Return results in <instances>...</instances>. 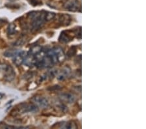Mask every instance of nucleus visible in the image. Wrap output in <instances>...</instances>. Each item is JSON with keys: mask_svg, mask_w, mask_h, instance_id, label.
<instances>
[{"mask_svg": "<svg viewBox=\"0 0 146 129\" xmlns=\"http://www.w3.org/2000/svg\"><path fill=\"white\" fill-rule=\"evenodd\" d=\"M38 111V108L34 103H21L12 112V115H16L19 113H27V112H34Z\"/></svg>", "mask_w": 146, "mask_h": 129, "instance_id": "obj_1", "label": "nucleus"}, {"mask_svg": "<svg viewBox=\"0 0 146 129\" xmlns=\"http://www.w3.org/2000/svg\"><path fill=\"white\" fill-rule=\"evenodd\" d=\"M0 73H3L4 79L8 82L13 80L16 76L13 68L7 63H0Z\"/></svg>", "mask_w": 146, "mask_h": 129, "instance_id": "obj_2", "label": "nucleus"}, {"mask_svg": "<svg viewBox=\"0 0 146 129\" xmlns=\"http://www.w3.org/2000/svg\"><path fill=\"white\" fill-rule=\"evenodd\" d=\"M74 35H75V33H74L72 30L64 31L61 33V35H60L59 41L61 42L67 43V42L72 41Z\"/></svg>", "mask_w": 146, "mask_h": 129, "instance_id": "obj_3", "label": "nucleus"}, {"mask_svg": "<svg viewBox=\"0 0 146 129\" xmlns=\"http://www.w3.org/2000/svg\"><path fill=\"white\" fill-rule=\"evenodd\" d=\"M33 103L36 104L37 106L42 108H46L48 106V101L46 98L41 96H36L32 99Z\"/></svg>", "mask_w": 146, "mask_h": 129, "instance_id": "obj_4", "label": "nucleus"}, {"mask_svg": "<svg viewBox=\"0 0 146 129\" xmlns=\"http://www.w3.org/2000/svg\"><path fill=\"white\" fill-rule=\"evenodd\" d=\"M28 55V54L25 51H21L19 52L16 56H14V59L13 61L14 63L16 64V66H20L23 63H24V59L25 58V57Z\"/></svg>", "mask_w": 146, "mask_h": 129, "instance_id": "obj_5", "label": "nucleus"}, {"mask_svg": "<svg viewBox=\"0 0 146 129\" xmlns=\"http://www.w3.org/2000/svg\"><path fill=\"white\" fill-rule=\"evenodd\" d=\"M60 98H61V100L64 102L71 103L75 101V97L71 94L69 93H62L61 96H60Z\"/></svg>", "mask_w": 146, "mask_h": 129, "instance_id": "obj_6", "label": "nucleus"}, {"mask_svg": "<svg viewBox=\"0 0 146 129\" xmlns=\"http://www.w3.org/2000/svg\"><path fill=\"white\" fill-rule=\"evenodd\" d=\"M59 22L62 25H68L71 22V17L68 15H62L59 19Z\"/></svg>", "mask_w": 146, "mask_h": 129, "instance_id": "obj_7", "label": "nucleus"}, {"mask_svg": "<svg viewBox=\"0 0 146 129\" xmlns=\"http://www.w3.org/2000/svg\"><path fill=\"white\" fill-rule=\"evenodd\" d=\"M36 61V60L35 58L33 57V55H27L25 57V58L24 59V61L25 64L28 67L33 66L34 64H35Z\"/></svg>", "mask_w": 146, "mask_h": 129, "instance_id": "obj_8", "label": "nucleus"}, {"mask_svg": "<svg viewBox=\"0 0 146 129\" xmlns=\"http://www.w3.org/2000/svg\"><path fill=\"white\" fill-rule=\"evenodd\" d=\"M53 51H54L56 56H57V60L59 61H62L64 59V54L62 50L59 48H55L53 50Z\"/></svg>", "mask_w": 146, "mask_h": 129, "instance_id": "obj_9", "label": "nucleus"}, {"mask_svg": "<svg viewBox=\"0 0 146 129\" xmlns=\"http://www.w3.org/2000/svg\"><path fill=\"white\" fill-rule=\"evenodd\" d=\"M66 8L70 11H76L78 9V5L75 2H70L66 3Z\"/></svg>", "mask_w": 146, "mask_h": 129, "instance_id": "obj_10", "label": "nucleus"}, {"mask_svg": "<svg viewBox=\"0 0 146 129\" xmlns=\"http://www.w3.org/2000/svg\"><path fill=\"white\" fill-rule=\"evenodd\" d=\"M18 51L16 50H8L4 52V55L7 57H14L18 54Z\"/></svg>", "mask_w": 146, "mask_h": 129, "instance_id": "obj_11", "label": "nucleus"}, {"mask_svg": "<svg viewBox=\"0 0 146 129\" xmlns=\"http://www.w3.org/2000/svg\"><path fill=\"white\" fill-rule=\"evenodd\" d=\"M41 51V47L38 45H35V46H33L30 50V54L31 55H36L37 54Z\"/></svg>", "mask_w": 146, "mask_h": 129, "instance_id": "obj_12", "label": "nucleus"}, {"mask_svg": "<svg viewBox=\"0 0 146 129\" xmlns=\"http://www.w3.org/2000/svg\"><path fill=\"white\" fill-rule=\"evenodd\" d=\"M15 32H16V25L14 24H11L9 25L7 29V34L9 35H12L14 34Z\"/></svg>", "mask_w": 146, "mask_h": 129, "instance_id": "obj_13", "label": "nucleus"}, {"mask_svg": "<svg viewBox=\"0 0 146 129\" xmlns=\"http://www.w3.org/2000/svg\"><path fill=\"white\" fill-rule=\"evenodd\" d=\"M55 16L56 15L54 12H46L45 20H46V21H50L52 19L54 18Z\"/></svg>", "mask_w": 146, "mask_h": 129, "instance_id": "obj_14", "label": "nucleus"}, {"mask_svg": "<svg viewBox=\"0 0 146 129\" xmlns=\"http://www.w3.org/2000/svg\"><path fill=\"white\" fill-rule=\"evenodd\" d=\"M76 54V47L75 46H73L70 48V50H68L67 53V55L68 57H71L73 55H74Z\"/></svg>", "mask_w": 146, "mask_h": 129, "instance_id": "obj_15", "label": "nucleus"}, {"mask_svg": "<svg viewBox=\"0 0 146 129\" xmlns=\"http://www.w3.org/2000/svg\"><path fill=\"white\" fill-rule=\"evenodd\" d=\"M26 40H25V38L24 37H21L19 39H18L17 41H16V42H14V46H21V45L24 44V43L25 42Z\"/></svg>", "mask_w": 146, "mask_h": 129, "instance_id": "obj_16", "label": "nucleus"}, {"mask_svg": "<svg viewBox=\"0 0 146 129\" xmlns=\"http://www.w3.org/2000/svg\"><path fill=\"white\" fill-rule=\"evenodd\" d=\"M30 3L33 6H37L38 5H42V2L38 0H30Z\"/></svg>", "mask_w": 146, "mask_h": 129, "instance_id": "obj_17", "label": "nucleus"}, {"mask_svg": "<svg viewBox=\"0 0 146 129\" xmlns=\"http://www.w3.org/2000/svg\"><path fill=\"white\" fill-rule=\"evenodd\" d=\"M61 89V87L59 86H55L53 87H51L49 88H48L47 89L49 91H57V90H59Z\"/></svg>", "mask_w": 146, "mask_h": 129, "instance_id": "obj_18", "label": "nucleus"}, {"mask_svg": "<svg viewBox=\"0 0 146 129\" xmlns=\"http://www.w3.org/2000/svg\"><path fill=\"white\" fill-rule=\"evenodd\" d=\"M4 96H5V94L2 93H0V99H3Z\"/></svg>", "mask_w": 146, "mask_h": 129, "instance_id": "obj_19", "label": "nucleus"}, {"mask_svg": "<svg viewBox=\"0 0 146 129\" xmlns=\"http://www.w3.org/2000/svg\"><path fill=\"white\" fill-rule=\"evenodd\" d=\"M10 1H13V0H10Z\"/></svg>", "mask_w": 146, "mask_h": 129, "instance_id": "obj_20", "label": "nucleus"}]
</instances>
